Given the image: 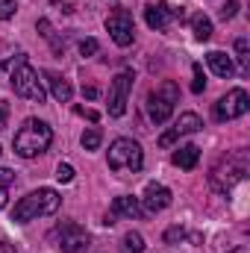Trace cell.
Segmentation results:
<instances>
[{
  "label": "cell",
  "instance_id": "obj_1",
  "mask_svg": "<svg viewBox=\"0 0 250 253\" xmlns=\"http://www.w3.org/2000/svg\"><path fill=\"white\" fill-rule=\"evenodd\" d=\"M248 174H250L248 150H230V153L221 156V162L212 168V174H209V186L218 191V194H227V191L236 189Z\"/></svg>",
  "mask_w": 250,
  "mask_h": 253
},
{
  "label": "cell",
  "instance_id": "obj_2",
  "mask_svg": "<svg viewBox=\"0 0 250 253\" xmlns=\"http://www.w3.org/2000/svg\"><path fill=\"white\" fill-rule=\"evenodd\" d=\"M59 203H62V197H59L53 189L30 191L27 197H21V200L15 203L12 221H15V224H30V221H36V218L56 215V212H59Z\"/></svg>",
  "mask_w": 250,
  "mask_h": 253
},
{
  "label": "cell",
  "instance_id": "obj_3",
  "mask_svg": "<svg viewBox=\"0 0 250 253\" xmlns=\"http://www.w3.org/2000/svg\"><path fill=\"white\" fill-rule=\"evenodd\" d=\"M50 141H53V129L44 124V121H39V118H27L24 126L15 132V153L18 156H24V159H33V156H42L47 147H50Z\"/></svg>",
  "mask_w": 250,
  "mask_h": 253
},
{
  "label": "cell",
  "instance_id": "obj_4",
  "mask_svg": "<svg viewBox=\"0 0 250 253\" xmlns=\"http://www.w3.org/2000/svg\"><path fill=\"white\" fill-rule=\"evenodd\" d=\"M9 83H12L15 94L24 97V100H33V103H44V100H47V91H44V85H42V80H39V71L27 62L24 53H18V59L12 65Z\"/></svg>",
  "mask_w": 250,
  "mask_h": 253
},
{
  "label": "cell",
  "instance_id": "obj_5",
  "mask_svg": "<svg viewBox=\"0 0 250 253\" xmlns=\"http://www.w3.org/2000/svg\"><path fill=\"white\" fill-rule=\"evenodd\" d=\"M180 103V88L174 80H162L156 85V91L147 94V115L153 124H165L174 115V106Z\"/></svg>",
  "mask_w": 250,
  "mask_h": 253
},
{
  "label": "cell",
  "instance_id": "obj_6",
  "mask_svg": "<svg viewBox=\"0 0 250 253\" xmlns=\"http://www.w3.org/2000/svg\"><path fill=\"white\" fill-rule=\"evenodd\" d=\"M144 165V150L132 138H115L109 147V168L118 174H138Z\"/></svg>",
  "mask_w": 250,
  "mask_h": 253
},
{
  "label": "cell",
  "instance_id": "obj_7",
  "mask_svg": "<svg viewBox=\"0 0 250 253\" xmlns=\"http://www.w3.org/2000/svg\"><path fill=\"white\" fill-rule=\"evenodd\" d=\"M47 239L53 242V248L59 253H85L88 251V233H85L77 221H62V224H56Z\"/></svg>",
  "mask_w": 250,
  "mask_h": 253
},
{
  "label": "cell",
  "instance_id": "obj_8",
  "mask_svg": "<svg viewBox=\"0 0 250 253\" xmlns=\"http://www.w3.org/2000/svg\"><path fill=\"white\" fill-rule=\"evenodd\" d=\"M106 30H109V36H112V42H115L118 47H129L132 39H135L132 15L126 12L124 6H115V9L109 12V18H106Z\"/></svg>",
  "mask_w": 250,
  "mask_h": 253
},
{
  "label": "cell",
  "instance_id": "obj_9",
  "mask_svg": "<svg viewBox=\"0 0 250 253\" xmlns=\"http://www.w3.org/2000/svg\"><path fill=\"white\" fill-rule=\"evenodd\" d=\"M250 109V97L245 88H233V91H227L218 103H215V118L218 121H233V118H242V115H248Z\"/></svg>",
  "mask_w": 250,
  "mask_h": 253
},
{
  "label": "cell",
  "instance_id": "obj_10",
  "mask_svg": "<svg viewBox=\"0 0 250 253\" xmlns=\"http://www.w3.org/2000/svg\"><path fill=\"white\" fill-rule=\"evenodd\" d=\"M186 18V9L183 6H171V3H150L147 9H144V21H147V27L150 30H168L171 24H177V21H183Z\"/></svg>",
  "mask_w": 250,
  "mask_h": 253
},
{
  "label": "cell",
  "instance_id": "obj_11",
  "mask_svg": "<svg viewBox=\"0 0 250 253\" xmlns=\"http://www.w3.org/2000/svg\"><path fill=\"white\" fill-rule=\"evenodd\" d=\"M132 91V71H121L112 83H109V115L121 118L126 112V100Z\"/></svg>",
  "mask_w": 250,
  "mask_h": 253
},
{
  "label": "cell",
  "instance_id": "obj_12",
  "mask_svg": "<svg viewBox=\"0 0 250 253\" xmlns=\"http://www.w3.org/2000/svg\"><path fill=\"white\" fill-rule=\"evenodd\" d=\"M138 203H141L144 215H156V212L171 206V189H165L162 183H147L144 186V197Z\"/></svg>",
  "mask_w": 250,
  "mask_h": 253
},
{
  "label": "cell",
  "instance_id": "obj_13",
  "mask_svg": "<svg viewBox=\"0 0 250 253\" xmlns=\"http://www.w3.org/2000/svg\"><path fill=\"white\" fill-rule=\"evenodd\" d=\"M109 215L112 218H141L144 215V209H141V203H138V197H115L112 200V209H109Z\"/></svg>",
  "mask_w": 250,
  "mask_h": 253
},
{
  "label": "cell",
  "instance_id": "obj_14",
  "mask_svg": "<svg viewBox=\"0 0 250 253\" xmlns=\"http://www.w3.org/2000/svg\"><path fill=\"white\" fill-rule=\"evenodd\" d=\"M206 62H209V68H212L218 77H224V80H230V77L236 74V65H233V59H230L224 50H212V53H206Z\"/></svg>",
  "mask_w": 250,
  "mask_h": 253
},
{
  "label": "cell",
  "instance_id": "obj_15",
  "mask_svg": "<svg viewBox=\"0 0 250 253\" xmlns=\"http://www.w3.org/2000/svg\"><path fill=\"white\" fill-rule=\"evenodd\" d=\"M44 77H47V85H50V91H53V97H56L59 103H68V100L74 97V88H71V83H68L65 77L53 74V71H47Z\"/></svg>",
  "mask_w": 250,
  "mask_h": 253
},
{
  "label": "cell",
  "instance_id": "obj_16",
  "mask_svg": "<svg viewBox=\"0 0 250 253\" xmlns=\"http://www.w3.org/2000/svg\"><path fill=\"white\" fill-rule=\"evenodd\" d=\"M174 165L177 168H183V171H191L194 165H197V159H200V147H194V144H183V147H177L174 150Z\"/></svg>",
  "mask_w": 250,
  "mask_h": 253
},
{
  "label": "cell",
  "instance_id": "obj_17",
  "mask_svg": "<svg viewBox=\"0 0 250 253\" xmlns=\"http://www.w3.org/2000/svg\"><path fill=\"white\" fill-rule=\"evenodd\" d=\"M200 129H203V121H200L197 112H183L180 121L174 124V132L177 135H191V132H200Z\"/></svg>",
  "mask_w": 250,
  "mask_h": 253
},
{
  "label": "cell",
  "instance_id": "obj_18",
  "mask_svg": "<svg viewBox=\"0 0 250 253\" xmlns=\"http://www.w3.org/2000/svg\"><path fill=\"white\" fill-rule=\"evenodd\" d=\"M191 30H194V39H197V42H209V39H212V21H209L203 12H197V15L191 18Z\"/></svg>",
  "mask_w": 250,
  "mask_h": 253
},
{
  "label": "cell",
  "instance_id": "obj_19",
  "mask_svg": "<svg viewBox=\"0 0 250 253\" xmlns=\"http://www.w3.org/2000/svg\"><path fill=\"white\" fill-rule=\"evenodd\" d=\"M121 253H144L141 233H126L124 239H121Z\"/></svg>",
  "mask_w": 250,
  "mask_h": 253
},
{
  "label": "cell",
  "instance_id": "obj_20",
  "mask_svg": "<svg viewBox=\"0 0 250 253\" xmlns=\"http://www.w3.org/2000/svg\"><path fill=\"white\" fill-rule=\"evenodd\" d=\"M236 53H239V62H242V74H250V44H248V39H236Z\"/></svg>",
  "mask_w": 250,
  "mask_h": 253
},
{
  "label": "cell",
  "instance_id": "obj_21",
  "mask_svg": "<svg viewBox=\"0 0 250 253\" xmlns=\"http://www.w3.org/2000/svg\"><path fill=\"white\" fill-rule=\"evenodd\" d=\"M15 183V174L9 168H0V209L6 206V197H9V186Z\"/></svg>",
  "mask_w": 250,
  "mask_h": 253
},
{
  "label": "cell",
  "instance_id": "obj_22",
  "mask_svg": "<svg viewBox=\"0 0 250 253\" xmlns=\"http://www.w3.org/2000/svg\"><path fill=\"white\" fill-rule=\"evenodd\" d=\"M100 141H103V132H100L97 126H91V129L83 132V147H85V150H97Z\"/></svg>",
  "mask_w": 250,
  "mask_h": 253
},
{
  "label": "cell",
  "instance_id": "obj_23",
  "mask_svg": "<svg viewBox=\"0 0 250 253\" xmlns=\"http://www.w3.org/2000/svg\"><path fill=\"white\" fill-rule=\"evenodd\" d=\"M203 88H206V77H203V68L194 62V83H191V91H194V94H200Z\"/></svg>",
  "mask_w": 250,
  "mask_h": 253
},
{
  "label": "cell",
  "instance_id": "obj_24",
  "mask_svg": "<svg viewBox=\"0 0 250 253\" xmlns=\"http://www.w3.org/2000/svg\"><path fill=\"white\" fill-rule=\"evenodd\" d=\"M186 239V230L183 227H168L165 230V245H174V242H183Z\"/></svg>",
  "mask_w": 250,
  "mask_h": 253
},
{
  "label": "cell",
  "instance_id": "obj_25",
  "mask_svg": "<svg viewBox=\"0 0 250 253\" xmlns=\"http://www.w3.org/2000/svg\"><path fill=\"white\" fill-rule=\"evenodd\" d=\"M56 180H59V183H71V180H74V168H71L68 162H59V165H56Z\"/></svg>",
  "mask_w": 250,
  "mask_h": 253
},
{
  "label": "cell",
  "instance_id": "obj_26",
  "mask_svg": "<svg viewBox=\"0 0 250 253\" xmlns=\"http://www.w3.org/2000/svg\"><path fill=\"white\" fill-rule=\"evenodd\" d=\"M236 12H239V0H227V3L221 6V18H224V21H233Z\"/></svg>",
  "mask_w": 250,
  "mask_h": 253
},
{
  "label": "cell",
  "instance_id": "obj_27",
  "mask_svg": "<svg viewBox=\"0 0 250 253\" xmlns=\"http://www.w3.org/2000/svg\"><path fill=\"white\" fill-rule=\"evenodd\" d=\"M97 50H100V44H97L94 39H83V42H80V53H83V56H94Z\"/></svg>",
  "mask_w": 250,
  "mask_h": 253
},
{
  "label": "cell",
  "instance_id": "obj_28",
  "mask_svg": "<svg viewBox=\"0 0 250 253\" xmlns=\"http://www.w3.org/2000/svg\"><path fill=\"white\" fill-rule=\"evenodd\" d=\"M15 0H0V21H9L12 15H15Z\"/></svg>",
  "mask_w": 250,
  "mask_h": 253
},
{
  "label": "cell",
  "instance_id": "obj_29",
  "mask_svg": "<svg viewBox=\"0 0 250 253\" xmlns=\"http://www.w3.org/2000/svg\"><path fill=\"white\" fill-rule=\"evenodd\" d=\"M177 138H180V135H177V132H174V126H171L168 132H162V135H159V147H171Z\"/></svg>",
  "mask_w": 250,
  "mask_h": 253
},
{
  "label": "cell",
  "instance_id": "obj_30",
  "mask_svg": "<svg viewBox=\"0 0 250 253\" xmlns=\"http://www.w3.org/2000/svg\"><path fill=\"white\" fill-rule=\"evenodd\" d=\"M6 124H9V103L0 100V132L6 129Z\"/></svg>",
  "mask_w": 250,
  "mask_h": 253
},
{
  "label": "cell",
  "instance_id": "obj_31",
  "mask_svg": "<svg viewBox=\"0 0 250 253\" xmlns=\"http://www.w3.org/2000/svg\"><path fill=\"white\" fill-rule=\"evenodd\" d=\"M77 115H85L88 121H97V118H100V115H97L94 109H83V106H77Z\"/></svg>",
  "mask_w": 250,
  "mask_h": 253
},
{
  "label": "cell",
  "instance_id": "obj_32",
  "mask_svg": "<svg viewBox=\"0 0 250 253\" xmlns=\"http://www.w3.org/2000/svg\"><path fill=\"white\" fill-rule=\"evenodd\" d=\"M83 94H85L88 100H97V94H100V91H97L94 85H85V88H83Z\"/></svg>",
  "mask_w": 250,
  "mask_h": 253
},
{
  "label": "cell",
  "instance_id": "obj_33",
  "mask_svg": "<svg viewBox=\"0 0 250 253\" xmlns=\"http://www.w3.org/2000/svg\"><path fill=\"white\" fill-rule=\"evenodd\" d=\"M0 253H18V251H15L9 242H0Z\"/></svg>",
  "mask_w": 250,
  "mask_h": 253
},
{
  "label": "cell",
  "instance_id": "obj_34",
  "mask_svg": "<svg viewBox=\"0 0 250 253\" xmlns=\"http://www.w3.org/2000/svg\"><path fill=\"white\" fill-rule=\"evenodd\" d=\"M227 253H250V251L245 248V245H239V248H233V251H227Z\"/></svg>",
  "mask_w": 250,
  "mask_h": 253
}]
</instances>
